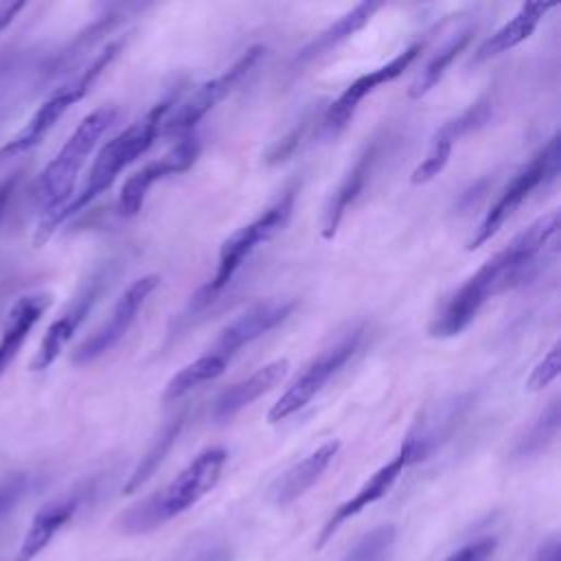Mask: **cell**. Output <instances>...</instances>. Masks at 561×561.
<instances>
[{"mask_svg": "<svg viewBox=\"0 0 561 561\" xmlns=\"http://www.w3.org/2000/svg\"><path fill=\"white\" fill-rule=\"evenodd\" d=\"M559 213L552 210L533 221L504 250L478 267L445 302L430 324L432 337H454L465 331L489 298L524 283L537 265V259L557 248Z\"/></svg>", "mask_w": 561, "mask_h": 561, "instance_id": "1", "label": "cell"}, {"mask_svg": "<svg viewBox=\"0 0 561 561\" xmlns=\"http://www.w3.org/2000/svg\"><path fill=\"white\" fill-rule=\"evenodd\" d=\"M178 96H180V90L167 94L140 121H136L129 127H125L123 131H118L114 138H110L99 149L79 193H75L70 197V202L53 219L37 224L35 237H33L35 245H44L64 221H68L79 210L90 206L101 193H105L114 184V180L121 175L123 169H127L131 162H136L153 145V140L158 138V134L162 129L164 118L169 116L171 107L178 103Z\"/></svg>", "mask_w": 561, "mask_h": 561, "instance_id": "2", "label": "cell"}, {"mask_svg": "<svg viewBox=\"0 0 561 561\" xmlns=\"http://www.w3.org/2000/svg\"><path fill=\"white\" fill-rule=\"evenodd\" d=\"M228 454L224 447L204 449L167 486L147 495L121 515V528L129 535L149 533L197 504L221 478Z\"/></svg>", "mask_w": 561, "mask_h": 561, "instance_id": "3", "label": "cell"}, {"mask_svg": "<svg viewBox=\"0 0 561 561\" xmlns=\"http://www.w3.org/2000/svg\"><path fill=\"white\" fill-rule=\"evenodd\" d=\"M114 121L116 107L110 105L83 116L75 131L68 136V140L61 145V149L55 153V158L37 175L31 191L33 206L39 213L37 224L53 219L70 202L81 167L85 164L88 156L103 138V134L114 125Z\"/></svg>", "mask_w": 561, "mask_h": 561, "instance_id": "4", "label": "cell"}, {"mask_svg": "<svg viewBox=\"0 0 561 561\" xmlns=\"http://www.w3.org/2000/svg\"><path fill=\"white\" fill-rule=\"evenodd\" d=\"M121 48H123V42L107 44L75 79L55 88L42 101V105L31 114V118L4 145H0V167L37 147L48 136V131L59 123V118L90 92L94 81L103 75V70L112 64V59L118 55Z\"/></svg>", "mask_w": 561, "mask_h": 561, "instance_id": "5", "label": "cell"}, {"mask_svg": "<svg viewBox=\"0 0 561 561\" xmlns=\"http://www.w3.org/2000/svg\"><path fill=\"white\" fill-rule=\"evenodd\" d=\"M294 197L296 191L289 188L285 191V195L270 206L261 217H256L254 221L245 224L243 228H239L237 232H232L219 250V261H217V270L213 280L195 296V305L204 307L213 296H217L237 274V270L241 267V263L248 259V254L263 241L272 239L289 219L291 208H294Z\"/></svg>", "mask_w": 561, "mask_h": 561, "instance_id": "6", "label": "cell"}, {"mask_svg": "<svg viewBox=\"0 0 561 561\" xmlns=\"http://www.w3.org/2000/svg\"><path fill=\"white\" fill-rule=\"evenodd\" d=\"M559 134H554L530 160L528 164H524L513 180L506 184V188L502 191V195L497 197V202L491 206V210L484 215V219L480 221V226L476 228L473 237L469 239L467 248L476 250L482 243H486L500 228L502 224L522 206V202L541 184L552 182L559 173Z\"/></svg>", "mask_w": 561, "mask_h": 561, "instance_id": "7", "label": "cell"}, {"mask_svg": "<svg viewBox=\"0 0 561 561\" xmlns=\"http://www.w3.org/2000/svg\"><path fill=\"white\" fill-rule=\"evenodd\" d=\"M362 335H364V329L357 327L351 333H346L340 342H335L331 348L322 351L302 370V375L280 394V399L270 408L267 421L270 423H280L287 416L302 410L322 390V386L355 355V351L359 348Z\"/></svg>", "mask_w": 561, "mask_h": 561, "instance_id": "8", "label": "cell"}, {"mask_svg": "<svg viewBox=\"0 0 561 561\" xmlns=\"http://www.w3.org/2000/svg\"><path fill=\"white\" fill-rule=\"evenodd\" d=\"M263 53H265L263 46H252L226 72L202 83L186 101H182L175 107L173 114L164 118L160 134L186 136L219 101H224L248 77V72L256 66Z\"/></svg>", "mask_w": 561, "mask_h": 561, "instance_id": "9", "label": "cell"}, {"mask_svg": "<svg viewBox=\"0 0 561 561\" xmlns=\"http://www.w3.org/2000/svg\"><path fill=\"white\" fill-rule=\"evenodd\" d=\"M107 280H110V265H99L81 283V287L75 291L70 302L61 311V316L57 320H53L50 327L46 329V333H44V337H42V342H39V346H37V351L31 359V370L33 373H42V370H46L55 364V359L61 355V351L66 348L70 337L77 333V329L81 327L85 316L96 305L99 296L107 287Z\"/></svg>", "mask_w": 561, "mask_h": 561, "instance_id": "10", "label": "cell"}, {"mask_svg": "<svg viewBox=\"0 0 561 561\" xmlns=\"http://www.w3.org/2000/svg\"><path fill=\"white\" fill-rule=\"evenodd\" d=\"M160 285V278L156 274H147L140 276L138 280H134L123 296L116 300L114 309L110 311L107 320L94 329L70 355V362L77 366H85L94 359H99L101 355H105L112 346L118 344V340L129 331V327L134 324L136 316L140 313L142 305L147 302V298L153 294V289Z\"/></svg>", "mask_w": 561, "mask_h": 561, "instance_id": "11", "label": "cell"}, {"mask_svg": "<svg viewBox=\"0 0 561 561\" xmlns=\"http://www.w3.org/2000/svg\"><path fill=\"white\" fill-rule=\"evenodd\" d=\"M425 456H427V449H425L414 436H408V438L403 440L399 454H397L392 460H388L386 465H381V467L362 484V489H359L353 497H348L346 502H342V504L333 511V515L329 517L327 526L322 528L318 548H320L344 522H348L351 517H355L357 513H362L366 506H370V504H375L377 500H381V497L392 489V484H394L397 478L403 473V469L410 467L412 462H419V460L425 458Z\"/></svg>", "mask_w": 561, "mask_h": 561, "instance_id": "12", "label": "cell"}, {"mask_svg": "<svg viewBox=\"0 0 561 561\" xmlns=\"http://www.w3.org/2000/svg\"><path fill=\"white\" fill-rule=\"evenodd\" d=\"M423 44H412L405 50H401L397 57H392L388 64L357 77L353 83L346 85V90L327 107L324 116H322V131L331 138H335L340 131L346 129V125L351 123L359 101L370 94L373 90H377L383 83L394 81L397 77L403 75V70H408L412 66V61L421 55Z\"/></svg>", "mask_w": 561, "mask_h": 561, "instance_id": "13", "label": "cell"}, {"mask_svg": "<svg viewBox=\"0 0 561 561\" xmlns=\"http://www.w3.org/2000/svg\"><path fill=\"white\" fill-rule=\"evenodd\" d=\"M197 156H199V140L191 134L182 136V140H178V145L171 147L162 158L149 162L147 167H142L140 171H136L134 175H129L125 180L121 195H118V213L123 217L138 215L151 184L167 175L188 171L195 164Z\"/></svg>", "mask_w": 561, "mask_h": 561, "instance_id": "14", "label": "cell"}, {"mask_svg": "<svg viewBox=\"0 0 561 561\" xmlns=\"http://www.w3.org/2000/svg\"><path fill=\"white\" fill-rule=\"evenodd\" d=\"M381 151H383L381 136L370 138V142H366V147L359 151V156L355 158V162L351 164V169L346 171V175L342 178V182L337 184V188L333 191V195L329 197V202L324 206L322 224H320L322 239H333L337 234V228H340L346 210L355 204V199L366 188V182L370 180V175L381 158Z\"/></svg>", "mask_w": 561, "mask_h": 561, "instance_id": "15", "label": "cell"}, {"mask_svg": "<svg viewBox=\"0 0 561 561\" xmlns=\"http://www.w3.org/2000/svg\"><path fill=\"white\" fill-rule=\"evenodd\" d=\"M294 307H296V300H265L252 307L250 311H245L234 322L221 329L219 337L215 340L208 353L219 355L228 362L237 351L252 344L254 340H259L261 335L278 327L283 320H287Z\"/></svg>", "mask_w": 561, "mask_h": 561, "instance_id": "16", "label": "cell"}, {"mask_svg": "<svg viewBox=\"0 0 561 561\" xmlns=\"http://www.w3.org/2000/svg\"><path fill=\"white\" fill-rule=\"evenodd\" d=\"M50 302H53V296L48 291H35V294L20 296L11 305L9 316L0 331V379L7 373V368L13 364V359L18 357L22 344L26 342V337L31 335L35 324L48 311Z\"/></svg>", "mask_w": 561, "mask_h": 561, "instance_id": "17", "label": "cell"}, {"mask_svg": "<svg viewBox=\"0 0 561 561\" xmlns=\"http://www.w3.org/2000/svg\"><path fill=\"white\" fill-rule=\"evenodd\" d=\"M287 370H289L287 359H274V362L256 368L250 377L232 383L217 397V401L213 405V419L217 423L230 421L234 414H239L243 408H248L261 394H265L274 386H278L285 379Z\"/></svg>", "mask_w": 561, "mask_h": 561, "instance_id": "18", "label": "cell"}, {"mask_svg": "<svg viewBox=\"0 0 561 561\" xmlns=\"http://www.w3.org/2000/svg\"><path fill=\"white\" fill-rule=\"evenodd\" d=\"M340 451V440H327L320 447H316L311 454H307L300 462L289 467L270 489V497L274 504H291L300 495H305L329 469L333 458Z\"/></svg>", "mask_w": 561, "mask_h": 561, "instance_id": "19", "label": "cell"}, {"mask_svg": "<svg viewBox=\"0 0 561 561\" xmlns=\"http://www.w3.org/2000/svg\"><path fill=\"white\" fill-rule=\"evenodd\" d=\"M554 7L557 4H552V2H526V4H522L519 11L504 26H500L493 35H489L478 46V50L471 57V66H478V64H482L491 57H497V55L515 48L517 44L526 42L535 33L539 20Z\"/></svg>", "mask_w": 561, "mask_h": 561, "instance_id": "20", "label": "cell"}, {"mask_svg": "<svg viewBox=\"0 0 561 561\" xmlns=\"http://www.w3.org/2000/svg\"><path fill=\"white\" fill-rule=\"evenodd\" d=\"M77 506H79V500L75 495L59 497L44 504L33 515L13 561H33L53 541V537L72 519Z\"/></svg>", "mask_w": 561, "mask_h": 561, "instance_id": "21", "label": "cell"}, {"mask_svg": "<svg viewBox=\"0 0 561 561\" xmlns=\"http://www.w3.org/2000/svg\"><path fill=\"white\" fill-rule=\"evenodd\" d=\"M381 9V2H359L351 11H346L340 20H335L331 26L320 31L307 46H302L294 59V66H307L322 55L337 48L342 42L353 37L357 31H362L370 18Z\"/></svg>", "mask_w": 561, "mask_h": 561, "instance_id": "22", "label": "cell"}, {"mask_svg": "<svg viewBox=\"0 0 561 561\" xmlns=\"http://www.w3.org/2000/svg\"><path fill=\"white\" fill-rule=\"evenodd\" d=\"M226 370V359L213 353H206L202 357H197L195 362L186 364L182 370H178L169 383L164 386V401H175L180 397H184L186 392H191L195 386L204 383V381H213L217 379L221 373Z\"/></svg>", "mask_w": 561, "mask_h": 561, "instance_id": "23", "label": "cell"}, {"mask_svg": "<svg viewBox=\"0 0 561 561\" xmlns=\"http://www.w3.org/2000/svg\"><path fill=\"white\" fill-rule=\"evenodd\" d=\"M471 31H462V33H458L456 37H451L443 48H440V53L421 70V75L414 79V83L410 85V90H408V96L410 99H421V96H425L432 88H436L438 85V81L443 79V75L447 72V68L451 66V61L469 46V42H471Z\"/></svg>", "mask_w": 561, "mask_h": 561, "instance_id": "24", "label": "cell"}, {"mask_svg": "<svg viewBox=\"0 0 561 561\" xmlns=\"http://www.w3.org/2000/svg\"><path fill=\"white\" fill-rule=\"evenodd\" d=\"M182 421H184V416H178V419H173V421L160 432V436L153 440V445L147 449V454L142 456V460L138 462V467L134 469V473L129 476V480L125 482L123 493H134V491L156 471V467L162 462V458L167 456V451H169L171 445L175 443V438H178V434H180V430H182Z\"/></svg>", "mask_w": 561, "mask_h": 561, "instance_id": "25", "label": "cell"}, {"mask_svg": "<svg viewBox=\"0 0 561 561\" xmlns=\"http://www.w3.org/2000/svg\"><path fill=\"white\" fill-rule=\"evenodd\" d=\"M559 432V399H552L550 405L539 414V419L526 430V434L515 445V456H530L541 451Z\"/></svg>", "mask_w": 561, "mask_h": 561, "instance_id": "26", "label": "cell"}, {"mask_svg": "<svg viewBox=\"0 0 561 561\" xmlns=\"http://www.w3.org/2000/svg\"><path fill=\"white\" fill-rule=\"evenodd\" d=\"M394 535L397 533L392 524L373 528L355 543V548L346 554L344 561H383L394 543Z\"/></svg>", "mask_w": 561, "mask_h": 561, "instance_id": "27", "label": "cell"}, {"mask_svg": "<svg viewBox=\"0 0 561 561\" xmlns=\"http://www.w3.org/2000/svg\"><path fill=\"white\" fill-rule=\"evenodd\" d=\"M561 346H559V342H554L552 344V348L535 364V368L530 370V375H528V379H526V388L528 390H533V392H537V390H543L546 386H550L554 379H557V375H559V368H561V364H559V351Z\"/></svg>", "mask_w": 561, "mask_h": 561, "instance_id": "28", "label": "cell"}, {"mask_svg": "<svg viewBox=\"0 0 561 561\" xmlns=\"http://www.w3.org/2000/svg\"><path fill=\"white\" fill-rule=\"evenodd\" d=\"M26 489H28L26 476H11L7 480H0V519L22 500Z\"/></svg>", "mask_w": 561, "mask_h": 561, "instance_id": "29", "label": "cell"}, {"mask_svg": "<svg viewBox=\"0 0 561 561\" xmlns=\"http://www.w3.org/2000/svg\"><path fill=\"white\" fill-rule=\"evenodd\" d=\"M493 550H495V539L484 537V539H476V541L462 546L447 561H489Z\"/></svg>", "mask_w": 561, "mask_h": 561, "instance_id": "30", "label": "cell"}, {"mask_svg": "<svg viewBox=\"0 0 561 561\" xmlns=\"http://www.w3.org/2000/svg\"><path fill=\"white\" fill-rule=\"evenodd\" d=\"M20 171H11L9 175L0 178V221L4 219L7 210H9V204H11V197H13V191L20 182Z\"/></svg>", "mask_w": 561, "mask_h": 561, "instance_id": "31", "label": "cell"}, {"mask_svg": "<svg viewBox=\"0 0 561 561\" xmlns=\"http://www.w3.org/2000/svg\"><path fill=\"white\" fill-rule=\"evenodd\" d=\"M559 552H561V548H559V537L552 535V537H548V539L539 546L535 561H559Z\"/></svg>", "mask_w": 561, "mask_h": 561, "instance_id": "32", "label": "cell"}, {"mask_svg": "<svg viewBox=\"0 0 561 561\" xmlns=\"http://www.w3.org/2000/svg\"><path fill=\"white\" fill-rule=\"evenodd\" d=\"M24 2H2L0 4V33L18 18V13L24 9Z\"/></svg>", "mask_w": 561, "mask_h": 561, "instance_id": "33", "label": "cell"}]
</instances>
